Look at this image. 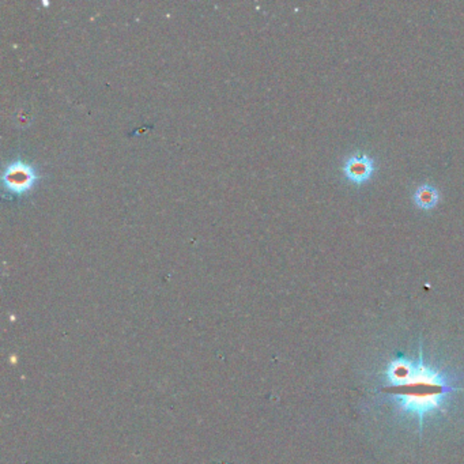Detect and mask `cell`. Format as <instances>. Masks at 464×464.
Wrapping results in <instances>:
<instances>
[{
    "label": "cell",
    "instance_id": "obj_1",
    "mask_svg": "<svg viewBox=\"0 0 464 464\" xmlns=\"http://www.w3.org/2000/svg\"><path fill=\"white\" fill-rule=\"evenodd\" d=\"M357 410L376 448L421 460L464 439V338L392 329L353 365Z\"/></svg>",
    "mask_w": 464,
    "mask_h": 464
},
{
    "label": "cell",
    "instance_id": "obj_3",
    "mask_svg": "<svg viewBox=\"0 0 464 464\" xmlns=\"http://www.w3.org/2000/svg\"><path fill=\"white\" fill-rule=\"evenodd\" d=\"M345 178L351 184L362 185L367 183L376 172L374 159L367 153L361 155H350L342 166Z\"/></svg>",
    "mask_w": 464,
    "mask_h": 464
},
{
    "label": "cell",
    "instance_id": "obj_4",
    "mask_svg": "<svg viewBox=\"0 0 464 464\" xmlns=\"http://www.w3.org/2000/svg\"><path fill=\"white\" fill-rule=\"evenodd\" d=\"M441 199V195L439 188L430 184H422L417 187V190L413 194V202L414 204L421 210H432L434 209Z\"/></svg>",
    "mask_w": 464,
    "mask_h": 464
},
{
    "label": "cell",
    "instance_id": "obj_2",
    "mask_svg": "<svg viewBox=\"0 0 464 464\" xmlns=\"http://www.w3.org/2000/svg\"><path fill=\"white\" fill-rule=\"evenodd\" d=\"M39 178L36 166L20 158L6 164L1 176L3 188L8 194L18 196L29 193L36 185Z\"/></svg>",
    "mask_w": 464,
    "mask_h": 464
}]
</instances>
